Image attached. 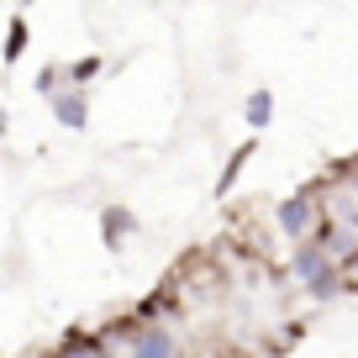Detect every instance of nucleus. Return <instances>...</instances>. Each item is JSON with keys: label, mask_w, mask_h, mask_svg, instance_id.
I'll return each instance as SVG.
<instances>
[{"label": "nucleus", "mask_w": 358, "mask_h": 358, "mask_svg": "<svg viewBox=\"0 0 358 358\" xmlns=\"http://www.w3.org/2000/svg\"><path fill=\"white\" fill-rule=\"evenodd\" d=\"M322 206H327V195H316V190H295V195H285V201L274 206V227H280V237H285V243L306 237V232L316 227V216H322Z\"/></svg>", "instance_id": "f257e3e1"}, {"label": "nucleus", "mask_w": 358, "mask_h": 358, "mask_svg": "<svg viewBox=\"0 0 358 358\" xmlns=\"http://www.w3.org/2000/svg\"><path fill=\"white\" fill-rule=\"evenodd\" d=\"M179 311H185V285H179L174 274H169V280H158L153 290H148L143 301L132 306V316H137V322H174Z\"/></svg>", "instance_id": "f03ea898"}, {"label": "nucleus", "mask_w": 358, "mask_h": 358, "mask_svg": "<svg viewBox=\"0 0 358 358\" xmlns=\"http://www.w3.org/2000/svg\"><path fill=\"white\" fill-rule=\"evenodd\" d=\"M127 353H132V358H174L179 337H174L169 322H137V332L127 337Z\"/></svg>", "instance_id": "7ed1b4c3"}, {"label": "nucleus", "mask_w": 358, "mask_h": 358, "mask_svg": "<svg viewBox=\"0 0 358 358\" xmlns=\"http://www.w3.org/2000/svg\"><path fill=\"white\" fill-rule=\"evenodd\" d=\"M48 111H53L58 127H69V132H85L90 127V90L85 85H64L48 95Z\"/></svg>", "instance_id": "20e7f679"}, {"label": "nucleus", "mask_w": 358, "mask_h": 358, "mask_svg": "<svg viewBox=\"0 0 358 358\" xmlns=\"http://www.w3.org/2000/svg\"><path fill=\"white\" fill-rule=\"evenodd\" d=\"M290 248H295V253H290V280H295V285H311L316 274H327V268H332V253H327L316 237H295Z\"/></svg>", "instance_id": "39448f33"}, {"label": "nucleus", "mask_w": 358, "mask_h": 358, "mask_svg": "<svg viewBox=\"0 0 358 358\" xmlns=\"http://www.w3.org/2000/svg\"><path fill=\"white\" fill-rule=\"evenodd\" d=\"M258 153V132L248 137V143H237L232 153H227V164H222V174H216V201H227V195L237 190V179H243V169H248V158Z\"/></svg>", "instance_id": "423d86ee"}, {"label": "nucleus", "mask_w": 358, "mask_h": 358, "mask_svg": "<svg viewBox=\"0 0 358 358\" xmlns=\"http://www.w3.org/2000/svg\"><path fill=\"white\" fill-rule=\"evenodd\" d=\"M101 237H106L111 253H122L127 237H137V216L127 211V206H106V211H101Z\"/></svg>", "instance_id": "0eeeda50"}, {"label": "nucleus", "mask_w": 358, "mask_h": 358, "mask_svg": "<svg viewBox=\"0 0 358 358\" xmlns=\"http://www.w3.org/2000/svg\"><path fill=\"white\" fill-rule=\"evenodd\" d=\"M27 48H32V27H27V16H11V22H6V43H0V58H6V69L22 64Z\"/></svg>", "instance_id": "6e6552de"}, {"label": "nucleus", "mask_w": 358, "mask_h": 358, "mask_svg": "<svg viewBox=\"0 0 358 358\" xmlns=\"http://www.w3.org/2000/svg\"><path fill=\"white\" fill-rule=\"evenodd\" d=\"M243 122L253 127V132H264V127L274 122V90H268V85H258L253 95H248V106H243Z\"/></svg>", "instance_id": "1a4fd4ad"}, {"label": "nucleus", "mask_w": 358, "mask_h": 358, "mask_svg": "<svg viewBox=\"0 0 358 358\" xmlns=\"http://www.w3.org/2000/svg\"><path fill=\"white\" fill-rule=\"evenodd\" d=\"M101 74H106V58H101V53H79L74 64H64V85H85V90H90Z\"/></svg>", "instance_id": "9d476101"}, {"label": "nucleus", "mask_w": 358, "mask_h": 358, "mask_svg": "<svg viewBox=\"0 0 358 358\" xmlns=\"http://www.w3.org/2000/svg\"><path fill=\"white\" fill-rule=\"evenodd\" d=\"M58 353H101L106 348V332H90V327H69L64 337H58Z\"/></svg>", "instance_id": "9b49d317"}, {"label": "nucleus", "mask_w": 358, "mask_h": 358, "mask_svg": "<svg viewBox=\"0 0 358 358\" xmlns=\"http://www.w3.org/2000/svg\"><path fill=\"white\" fill-rule=\"evenodd\" d=\"M32 90H37V95H43V101H48V95H53V90H64V64H48V69H37Z\"/></svg>", "instance_id": "f8f14e48"}, {"label": "nucleus", "mask_w": 358, "mask_h": 358, "mask_svg": "<svg viewBox=\"0 0 358 358\" xmlns=\"http://www.w3.org/2000/svg\"><path fill=\"white\" fill-rule=\"evenodd\" d=\"M6 132H11V116H6V111H0V137H6Z\"/></svg>", "instance_id": "ddd939ff"}, {"label": "nucleus", "mask_w": 358, "mask_h": 358, "mask_svg": "<svg viewBox=\"0 0 358 358\" xmlns=\"http://www.w3.org/2000/svg\"><path fill=\"white\" fill-rule=\"evenodd\" d=\"M27 6H37V0H22V11H27Z\"/></svg>", "instance_id": "4468645a"}]
</instances>
